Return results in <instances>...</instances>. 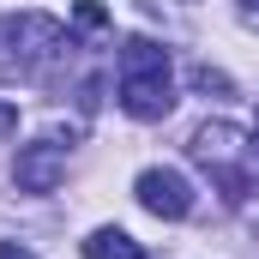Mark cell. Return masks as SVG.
Returning <instances> with one entry per match:
<instances>
[{
  "instance_id": "obj_1",
  "label": "cell",
  "mask_w": 259,
  "mask_h": 259,
  "mask_svg": "<svg viewBox=\"0 0 259 259\" xmlns=\"http://www.w3.org/2000/svg\"><path fill=\"white\" fill-rule=\"evenodd\" d=\"M121 109L133 121H163L175 109L169 49H157L151 36H127V49H121Z\"/></svg>"
},
{
  "instance_id": "obj_2",
  "label": "cell",
  "mask_w": 259,
  "mask_h": 259,
  "mask_svg": "<svg viewBox=\"0 0 259 259\" xmlns=\"http://www.w3.org/2000/svg\"><path fill=\"white\" fill-rule=\"evenodd\" d=\"M187 151L217 175V193L229 199V205H241V199L253 193V181H259V151L247 145V133H241V127H229V121H205V127L193 133Z\"/></svg>"
},
{
  "instance_id": "obj_3",
  "label": "cell",
  "mask_w": 259,
  "mask_h": 259,
  "mask_svg": "<svg viewBox=\"0 0 259 259\" xmlns=\"http://www.w3.org/2000/svg\"><path fill=\"white\" fill-rule=\"evenodd\" d=\"M66 49V30L42 12H18V18H0V66H18V72H36L42 61H55Z\"/></svg>"
},
{
  "instance_id": "obj_4",
  "label": "cell",
  "mask_w": 259,
  "mask_h": 259,
  "mask_svg": "<svg viewBox=\"0 0 259 259\" xmlns=\"http://www.w3.org/2000/svg\"><path fill=\"white\" fill-rule=\"evenodd\" d=\"M133 193H139V205H145L151 217H169V223L193 211V187H187L181 169H145V175L133 181Z\"/></svg>"
},
{
  "instance_id": "obj_5",
  "label": "cell",
  "mask_w": 259,
  "mask_h": 259,
  "mask_svg": "<svg viewBox=\"0 0 259 259\" xmlns=\"http://www.w3.org/2000/svg\"><path fill=\"white\" fill-rule=\"evenodd\" d=\"M12 181H18V193H55V187L66 181V151L55 145V139L24 145L18 163H12Z\"/></svg>"
},
{
  "instance_id": "obj_6",
  "label": "cell",
  "mask_w": 259,
  "mask_h": 259,
  "mask_svg": "<svg viewBox=\"0 0 259 259\" xmlns=\"http://www.w3.org/2000/svg\"><path fill=\"white\" fill-rule=\"evenodd\" d=\"M84 259H145V247L133 241L127 229H91V241H84Z\"/></svg>"
},
{
  "instance_id": "obj_7",
  "label": "cell",
  "mask_w": 259,
  "mask_h": 259,
  "mask_svg": "<svg viewBox=\"0 0 259 259\" xmlns=\"http://www.w3.org/2000/svg\"><path fill=\"white\" fill-rule=\"evenodd\" d=\"M72 24H78V30H103V24H109V12H103L97 0H78V6H72Z\"/></svg>"
},
{
  "instance_id": "obj_8",
  "label": "cell",
  "mask_w": 259,
  "mask_h": 259,
  "mask_svg": "<svg viewBox=\"0 0 259 259\" xmlns=\"http://www.w3.org/2000/svg\"><path fill=\"white\" fill-rule=\"evenodd\" d=\"M193 91H229V78L211 72V66H193Z\"/></svg>"
},
{
  "instance_id": "obj_9",
  "label": "cell",
  "mask_w": 259,
  "mask_h": 259,
  "mask_svg": "<svg viewBox=\"0 0 259 259\" xmlns=\"http://www.w3.org/2000/svg\"><path fill=\"white\" fill-rule=\"evenodd\" d=\"M12 133H18V109H12V103H0V139H12Z\"/></svg>"
},
{
  "instance_id": "obj_10",
  "label": "cell",
  "mask_w": 259,
  "mask_h": 259,
  "mask_svg": "<svg viewBox=\"0 0 259 259\" xmlns=\"http://www.w3.org/2000/svg\"><path fill=\"white\" fill-rule=\"evenodd\" d=\"M241 24H247V30H259V0H241Z\"/></svg>"
},
{
  "instance_id": "obj_11",
  "label": "cell",
  "mask_w": 259,
  "mask_h": 259,
  "mask_svg": "<svg viewBox=\"0 0 259 259\" xmlns=\"http://www.w3.org/2000/svg\"><path fill=\"white\" fill-rule=\"evenodd\" d=\"M0 259H36L30 247H12V241H0Z\"/></svg>"
},
{
  "instance_id": "obj_12",
  "label": "cell",
  "mask_w": 259,
  "mask_h": 259,
  "mask_svg": "<svg viewBox=\"0 0 259 259\" xmlns=\"http://www.w3.org/2000/svg\"><path fill=\"white\" fill-rule=\"evenodd\" d=\"M253 151H259V139H253Z\"/></svg>"
}]
</instances>
